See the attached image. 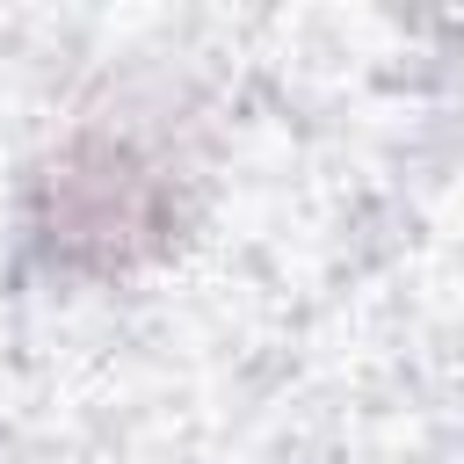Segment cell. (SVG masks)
Wrapping results in <instances>:
<instances>
[{
	"instance_id": "obj_1",
	"label": "cell",
	"mask_w": 464,
	"mask_h": 464,
	"mask_svg": "<svg viewBox=\"0 0 464 464\" xmlns=\"http://www.w3.org/2000/svg\"><path fill=\"white\" fill-rule=\"evenodd\" d=\"M181 181L174 160L130 123H72L29 174L22 232L58 276H130L174 246Z\"/></svg>"
}]
</instances>
